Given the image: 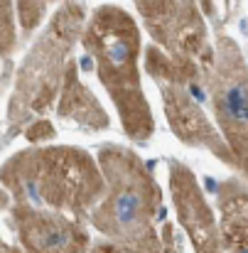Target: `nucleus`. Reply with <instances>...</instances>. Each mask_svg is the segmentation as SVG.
Here are the masks:
<instances>
[{
  "instance_id": "f257e3e1",
  "label": "nucleus",
  "mask_w": 248,
  "mask_h": 253,
  "mask_svg": "<svg viewBox=\"0 0 248 253\" xmlns=\"http://www.w3.org/2000/svg\"><path fill=\"white\" fill-rule=\"evenodd\" d=\"M15 229L27 253H86L88 249L83 226L30 207L15 209Z\"/></svg>"
},
{
  "instance_id": "7ed1b4c3",
  "label": "nucleus",
  "mask_w": 248,
  "mask_h": 253,
  "mask_svg": "<svg viewBox=\"0 0 248 253\" xmlns=\"http://www.w3.org/2000/svg\"><path fill=\"white\" fill-rule=\"evenodd\" d=\"M2 253H20V251H17V249H10V246H5V249H2Z\"/></svg>"
},
{
  "instance_id": "20e7f679",
  "label": "nucleus",
  "mask_w": 248,
  "mask_h": 253,
  "mask_svg": "<svg viewBox=\"0 0 248 253\" xmlns=\"http://www.w3.org/2000/svg\"><path fill=\"white\" fill-rule=\"evenodd\" d=\"M236 253H248V244H246V246H241V249H239Z\"/></svg>"
},
{
  "instance_id": "f03ea898",
  "label": "nucleus",
  "mask_w": 248,
  "mask_h": 253,
  "mask_svg": "<svg viewBox=\"0 0 248 253\" xmlns=\"http://www.w3.org/2000/svg\"><path fill=\"white\" fill-rule=\"evenodd\" d=\"M219 113L229 126H248V82H234L224 88L219 98Z\"/></svg>"
}]
</instances>
